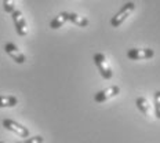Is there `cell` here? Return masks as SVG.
<instances>
[{"label": "cell", "mask_w": 160, "mask_h": 143, "mask_svg": "<svg viewBox=\"0 0 160 143\" xmlns=\"http://www.w3.org/2000/svg\"><path fill=\"white\" fill-rule=\"evenodd\" d=\"M11 18H12V22H14V26H15V32L18 36H26L29 32V28H28V22H26L24 14H22L21 10H14L11 12Z\"/></svg>", "instance_id": "4"}, {"label": "cell", "mask_w": 160, "mask_h": 143, "mask_svg": "<svg viewBox=\"0 0 160 143\" xmlns=\"http://www.w3.org/2000/svg\"><path fill=\"white\" fill-rule=\"evenodd\" d=\"M0 143H4V142H0Z\"/></svg>", "instance_id": "15"}, {"label": "cell", "mask_w": 160, "mask_h": 143, "mask_svg": "<svg viewBox=\"0 0 160 143\" xmlns=\"http://www.w3.org/2000/svg\"><path fill=\"white\" fill-rule=\"evenodd\" d=\"M127 58L130 61H146L155 56V50L152 48H130L127 50Z\"/></svg>", "instance_id": "5"}, {"label": "cell", "mask_w": 160, "mask_h": 143, "mask_svg": "<svg viewBox=\"0 0 160 143\" xmlns=\"http://www.w3.org/2000/svg\"><path fill=\"white\" fill-rule=\"evenodd\" d=\"M120 94V87L119 85H111V87L101 89L94 95V101L97 103H104V102L111 101L112 98H116Z\"/></svg>", "instance_id": "6"}, {"label": "cell", "mask_w": 160, "mask_h": 143, "mask_svg": "<svg viewBox=\"0 0 160 143\" xmlns=\"http://www.w3.org/2000/svg\"><path fill=\"white\" fill-rule=\"evenodd\" d=\"M135 105H137V109L145 116V117H149L151 116V105H149L148 99L145 96H138L135 99Z\"/></svg>", "instance_id": "8"}, {"label": "cell", "mask_w": 160, "mask_h": 143, "mask_svg": "<svg viewBox=\"0 0 160 143\" xmlns=\"http://www.w3.org/2000/svg\"><path fill=\"white\" fill-rule=\"evenodd\" d=\"M134 11H135V4L132 2H128V3H126V4H123V7L116 12L115 17H112L111 26L112 28H119V26H122L123 22H124Z\"/></svg>", "instance_id": "2"}, {"label": "cell", "mask_w": 160, "mask_h": 143, "mask_svg": "<svg viewBox=\"0 0 160 143\" xmlns=\"http://www.w3.org/2000/svg\"><path fill=\"white\" fill-rule=\"evenodd\" d=\"M153 105H155V116L160 120V91H156L153 95Z\"/></svg>", "instance_id": "12"}, {"label": "cell", "mask_w": 160, "mask_h": 143, "mask_svg": "<svg viewBox=\"0 0 160 143\" xmlns=\"http://www.w3.org/2000/svg\"><path fill=\"white\" fill-rule=\"evenodd\" d=\"M68 14L69 12H59L57 17L51 19V22H50V28L51 29H59L62 28L66 22H69V18H68Z\"/></svg>", "instance_id": "10"}, {"label": "cell", "mask_w": 160, "mask_h": 143, "mask_svg": "<svg viewBox=\"0 0 160 143\" xmlns=\"http://www.w3.org/2000/svg\"><path fill=\"white\" fill-rule=\"evenodd\" d=\"M92 59H94V64L97 66V69H98L101 77L104 80H111L113 77V72H112V68H111V65H109V61L106 59L105 54H102V52H95Z\"/></svg>", "instance_id": "1"}, {"label": "cell", "mask_w": 160, "mask_h": 143, "mask_svg": "<svg viewBox=\"0 0 160 143\" xmlns=\"http://www.w3.org/2000/svg\"><path fill=\"white\" fill-rule=\"evenodd\" d=\"M3 127H4L7 131L12 132V134H15L17 136H19V138H29L31 136V132H29V129L24 127L22 124H19L18 121H15V120H11V118H4L3 120Z\"/></svg>", "instance_id": "3"}, {"label": "cell", "mask_w": 160, "mask_h": 143, "mask_svg": "<svg viewBox=\"0 0 160 143\" xmlns=\"http://www.w3.org/2000/svg\"><path fill=\"white\" fill-rule=\"evenodd\" d=\"M68 18H69V22L76 26H79V28H87L90 21L86 17H82L79 14H76V12H69L68 14Z\"/></svg>", "instance_id": "9"}, {"label": "cell", "mask_w": 160, "mask_h": 143, "mask_svg": "<svg viewBox=\"0 0 160 143\" xmlns=\"http://www.w3.org/2000/svg\"><path fill=\"white\" fill-rule=\"evenodd\" d=\"M17 143H44V138L40 135H36V136H31V138H25L24 141H19Z\"/></svg>", "instance_id": "14"}, {"label": "cell", "mask_w": 160, "mask_h": 143, "mask_svg": "<svg viewBox=\"0 0 160 143\" xmlns=\"http://www.w3.org/2000/svg\"><path fill=\"white\" fill-rule=\"evenodd\" d=\"M18 105L17 96L12 95H0V109L4 107H15Z\"/></svg>", "instance_id": "11"}, {"label": "cell", "mask_w": 160, "mask_h": 143, "mask_svg": "<svg viewBox=\"0 0 160 143\" xmlns=\"http://www.w3.org/2000/svg\"><path fill=\"white\" fill-rule=\"evenodd\" d=\"M3 10L7 14H11L15 8V0H3Z\"/></svg>", "instance_id": "13"}, {"label": "cell", "mask_w": 160, "mask_h": 143, "mask_svg": "<svg viewBox=\"0 0 160 143\" xmlns=\"http://www.w3.org/2000/svg\"><path fill=\"white\" fill-rule=\"evenodd\" d=\"M4 51H6V54H7L10 58H11L12 61L15 62V64L22 65V64H25V62H26L25 54L18 47H17L14 43H11V41L6 43V44H4Z\"/></svg>", "instance_id": "7"}]
</instances>
